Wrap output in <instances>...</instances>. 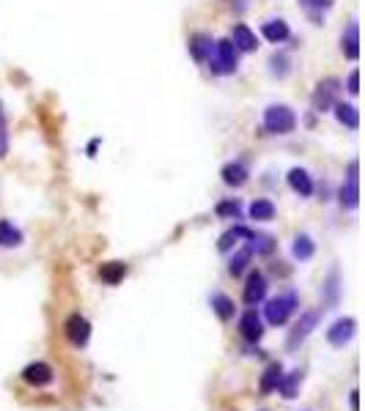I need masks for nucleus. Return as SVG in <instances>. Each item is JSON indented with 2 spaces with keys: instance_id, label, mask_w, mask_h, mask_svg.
Here are the masks:
<instances>
[{
  "instance_id": "1",
  "label": "nucleus",
  "mask_w": 365,
  "mask_h": 411,
  "mask_svg": "<svg viewBox=\"0 0 365 411\" xmlns=\"http://www.w3.org/2000/svg\"><path fill=\"white\" fill-rule=\"evenodd\" d=\"M264 127L272 134H289L297 129V116L286 104H269L264 110Z\"/></svg>"
},
{
  "instance_id": "2",
  "label": "nucleus",
  "mask_w": 365,
  "mask_h": 411,
  "mask_svg": "<svg viewBox=\"0 0 365 411\" xmlns=\"http://www.w3.org/2000/svg\"><path fill=\"white\" fill-rule=\"evenodd\" d=\"M214 74H233L239 66V50L231 44V39L214 41V58H209Z\"/></svg>"
},
{
  "instance_id": "3",
  "label": "nucleus",
  "mask_w": 365,
  "mask_h": 411,
  "mask_svg": "<svg viewBox=\"0 0 365 411\" xmlns=\"http://www.w3.org/2000/svg\"><path fill=\"white\" fill-rule=\"evenodd\" d=\"M297 305H299V299L294 291H289V293H283V296H277V299H269V302H266V321H269L272 326H283L289 318L294 316Z\"/></svg>"
},
{
  "instance_id": "4",
  "label": "nucleus",
  "mask_w": 365,
  "mask_h": 411,
  "mask_svg": "<svg viewBox=\"0 0 365 411\" xmlns=\"http://www.w3.org/2000/svg\"><path fill=\"white\" fill-rule=\"evenodd\" d=\"M354 332H357V321L354 318H338L327 329V340H330V346L340 348L354 337Z\"/></svg>"
},
{
  "instance_id": "5",
  "label": "nucleus",
  "mask_w": 365,
  "mask_h": 411,
  "mask_svg": "<svg viewBox=\"0 0 365 411\" xmlns=\"http://www.w3.org/2000/svg\"><path fill=\"white\" fill-rule=\"evenodd\" d=\"M340 91V83L338 80H322L319 85H316V94H313V110L316 113H324V110H330L332 104H335V96Z\"/></svg>"
},
{
  "instance_id": "6",
  "label": "nucleus",
  "mask_w": 365,
  "mask_h": 411,
  "mask_svg": "<svg viewBox=\"0 0 365 411\" xmlns=\"http://www.w3.org/2000/svg\"><path fill=\"white\" fill-rule=\"evenodd\" d=\"M67 337H69V343L71 346H85L88 343V337H91V323L85 321V318L80 316V313H74V316H69L67 318Z\"/></svg>"
},
{
  "instance_id": "7",
  "label": "nucleus",
  "mask_w": 365,
  "mask_h": 411,
  "mask_svg": "<svg viewBox=\"0 0 365 411\" xmlns=\"http://www.w3.org/2000/svg\"><path fill=\"white\" fill-rule=\"evenodd\" d=\"M245 305H250V307H256L261 299L266 296V280L261 272H250V277H247V285H245Z\"/></svg>"
},
{
  "instance_id": "8",
  "label": "nucleus",
  "mask_w": 365,
  "mask_h": 411,
  "mask_svg": "<svg viewBox=\"0 0 365 411\" xmlns=\"http://www.w3.org/2000/svg\"><path fill=\"white\" fill-rule=\"evenodd\" d=\"M319 323V310H310V313H302L299 318V323L291 329V335H289V348H297L310 332H313V326Z\"/></svg>"
},
{
  "instance_id": "9",
  "label": "nucleus",
  "mask_w": 365,
  "mask_h": 411,
  "mask_svg": "<svg viewBox=\"0 0 365 411\" xmlns=\"http://www.w3.org/2000/svg\"><path fill=\"white\" fill-rule=\"evenodd\" d=\"M239 332H242V337L245 340H250V343H256V340H261V335H264V323H261V318L256 310H247L242 321H239Z\"/></svg>"
},
{
  "instance_id": "10",
  "label": "nucleus",
  "mask_w": 365,
  "mask_h": 411,
  "mask_svg": "<svg viewBox=\"0 0 365 411\" xmlns=\"http://www.w3.org/2000/svg\"><path fill=\"white\" fill-rule=\"evenodd\" d=\"M22 379L28 381L31 386H44V384L53 381V368L47 362H34V365H28L22 370Z\"/></svg>"
},
{
  "instance_id": "11",
  "label": "nucleus",
  "mask_w": 365,
  "mask_h": 411,
  "mask_svg": "<svg viewBox=\"0 0 365 411\" xmlns=\"http://www.w3.org/2000/svg\"><path fill=\"white\" fill-rule=\"evenodd\" d=\"M231 44L239 53H253L259 47V39H256V33L250 31L247 25H236L231 33Z\"/></svg>"
},
{
  "instance_id": "12",
  "label": "nucleus",
  "mask_w": 365,
  "mask_h": 411,
  "mask_svg": "<svg viewBox=\"0 0 365 411\" xmlns=\"http://www.w3.org/2000/svg\"><path fill=\"white\" fill-rule=\"evenodd\" d=\"M289 187L297 192L299 197H310V195H313V181H310V176H308L302 167L289 170Z\"/></svg>"
},
{
  "instance_id": "13",
  "label": "nucleus",
  "mask_w": 365,
  "mask_h": 411,
  "mask_svg": "<svg viewBox=\"0 0 365 411\" xmlns=\"http://www.w3.org/2000/svg\"><path fill=\"white\" fill-rule=\"evenodd\" d=\"M212 50H214L212 36H206V33H195V36L190 39V53H193V58L200 61V64L212 58Z\"/></svg>"
},
{
  "instance_id": "14",
  "label": "nucleus",
  "mask_w": 365,
  "mask_h": 411,
  "mask_svg": "<svg viewBox=\"0 0 365 411\" xmlns=\"http://www.w3.org/2000/svg\"><path fill=\"white\" fill-rule=\"evenodd\" d=\"M335 118H338V124H343L346 129L360 127V113H357V107H354V104L335 102Z\"/></svg>"
},
{
  "instance_id": "15",
  "label": "nucleus",
  "mask_w": 365,
  "mask_h": 411,
  "mask_svg": "<svg viewBox=\"0 0 365 411\" xmlns=\"http://www.w3.org/2000/svg\"><path fill=\"white\" fill-rule=\"evenodd\" d=\"M343 55L349 61H357L360 58V31H357V22H349L346 36H343Z\"/></svg>"
},
{
  "instance_id": "16",
  "label": "nucleus",
  "mask_w": 365,
  "mask_h": 411,
  "mask_svg": "<svg viewBox=\"0 0 365 411\" xmlns=\"http://www.w3.org/2000/svg\"><path fill=\"white\" fill-rule=\"evenodd\" d=\"M261 33H264L266 41H272V44H280V41H286L289 39V25L283 22V20H269V22H264V28H261Z\"/></svg>"
},
{
  "instance_id": "17",
  "label": "nucleus",
  "mask_w": 365,
  "mask_h": 411,
  "mask_svg": "<svg viewBox=\"0 0 365 411\" xmlns=\"http://www.w3.org/2000/svg\"><path fill=\"white\" fill-rule=\"evenodd\" d=\"M223 181H226L228 187H242V184L247 181V167H245L242 162H228V165L223 167Z\"/></svg>"
},
{
  "instance_id": "18",
  "label": "nucleus",
  "mask_w": 365,
  "mask_h": 411,
  "mask_svg": "<svg viewBox=\"0 0 365 411\" xmlns=\"http://www.w3.org/2000/svg\"><path fill=\"white\" fill-rule=\"evenodd\" d=\"M283 379V368H280V362H275V365H269L264 370V376H261V384H259V389H261V395H269V392H275L277 389V384Z\"/></svg>"
},
{
  "instance_id": "19",
  "label": "nucleus",
  "mask_w": 365,
  "mask_h": 411,
  "mask_svg": "<svg viewBox=\"0 0 365 411\" xmlns=\"http://www.w3.org/2000/svg\"><path fill=\"white\" fill-rule=\"evenodd\" d=\"M250 217H253L256 222L275 220V203H272V200H266V197L253 200V203H250Z\"/></svg>"
},
{
  "instance_id": "20",
  "label": "nucleus",
  "mask_w": 365,
  "mask_h": 411,
  "mask_svg": "<svg viewBox=\"0 0 365 411\" xmlns=\"http://www.w3.org/2000/svg\"><path fill=\"white\" fill-rule=\"evenodd\" d=\"M250 233H253V230H247L245 225H236V228H231L228 233H223V236H220V244H217V247H220V253H228L239 239H250Z\"/></svg>"
},
{
  "instance_id": "21",
  "label": "nucleus",
  "mask_w": 365,
  "mask_h": 411,
  "mask_svg": "<svg viewBox=\"0 0 365 411\" xmlns=\"http://www.w3.org/2000/svg\"><path fill=\"white\" fill-rule=\"evenodd\" d=\"M102 280L107 285H116V283H121L124 280V274H127V266L121 263V260H110V263H104L102 266Z\"/></svg>"
},
{
  "instance_id": "22",
  "label": "nucleus",
  "mask_w": 365,
  "mask_h": 411,
  "mask_svg": "<svg viewBox=\"0 0 365 411\" xmlns=\"http://www.w3.org/2000/svg\"><path fill=\"white\" fill-rule=\"evenodd\" d=\"M22 244V233L8 220H0V247H17Z\"/></svg>"
},
{
  "instance_id": "23",
  "label": "nucleus",
  "mask_w": 365,
  "mask_h": 411,
  "mask_svg": "<svg viewBox=\"0 0 365 411\" xmlns=\"http://www.w3.org/2000/svg\"><path fill=\"white\" fill-rule=\"evenodd\" d=\"M302 384V370H291L286 379H280L277 384V389H280V395L286 398V400H291V398H297V386Z\"/></svg>"
},
{
  "instance_id": "24",
  "label": "nucleus",
  "mask_w": 365,
  "mask_h": 411,
  "mask_svg": "<svg viewBox=\"0 0 365 411\" xmlns=\"http://www.w3.org/2000/svg\"><path fill=\"white\" fill-rule=\"evenodd\" d=\"M250 244V250L259 255H269L272 250H275V242H272V236H264V233H250V239H247Z\"/></svg>"
},
{
  "instance_id": "25",
  "label": "nucleus",
  "mask_w": 365,
  "mask_h": 411,
  "mask_svg": "<svg viewBox=\"0 0 365 411\" xmlns=\"http://www.w3.org/2000/svg\"><path fill=\"white\" fill-rule=\"evenodd\" d=\"M212 307H214V313L223 318V321H228V318H233V302L228 299V296H223V293H214L212 296Z\"/></svg>"
},
{
  "instance_id": "26",
  "label": "nucleus",
  "mask_w": 365,
  "mask_h": 411,
  "mask_svg": "<svg viewBox=\"0 0 365 411\" xmlns=\"http://www.w3.org/2000/svg\"><path fill=\"white\" fill-rule=\"evenodd\" d=\"M313 242H310V236H297L294 239V247H291V253H294V258H299V260H308V258H313Z\"/></svg>"
},
{
  "instance_id": "27",
  "label": "nucleus",
  "mask_w": 365,
  "mask_h": 411,
  "mask_svg": "<svg viewBox=\"0 0 365 411\" xmlns=\"http://www.w3.org/2000/svg\"><path fill=\"white\" fill-rule=\"evenodd\" d=\"M250 258H253V250L250 247H242L239 253L231 258V263H228V269H231V274L236 277V274H242L245 269H247V263H250Z\"/></svg>"
},
{
  "instance_id": "28",
  "label": "nucleus",
  "mask_w": 365,
  "mask_h": 411,
  "mask_svg": "<svg viewBox=\"0 0 365 411\" xmlns=\"http://www.w3.org/2000/svg\"><path fill=\"white\" fill-rule=\"evenodd\" d=\"M340 203L346 209H357L360 206V190H357V184L346 181V187H340Z\"/></svg>"
},
{
  "instance_id": "29",
  "label": "nucleus",
  "mask_w": 365,
  "mask_h": 411,
  "mask_svg": "<svg viewBox=\"0 0 365 411\" xmlns=\"http://www.w3.org/2000/svg\"><path fill=\"white\" fill-rule=\"evenodd\" d=\"M269 66H272L269 71H272L275 77H280V80L289 74V58H286V55H280V53H275V55L269 58Z\"/></svg>"
},
{
  "instance_id": "30",
  "label": "nucleus",
  "mask_w": 365,
  "mask_h": 411,
  "mask_svg": "<svg viewBox=\"0 0 365 411\" xmlns=\"http://www.w3.org/2000/svg\"><path fill=\"white\" fill-rule=\"evenodd\" d=\"M217 217H226V220H236L239 217V211H242V206L236 203V200H223V203H217Z\"/></svg>"
},
{
  "instance_id": "31",
  "label": "nucleus",
  "mask_w": 365,
  "mask_h": 411,
  "mask_svg": "<svg viewBox=\"0 0 365 411\" xmlns=\"http://www.w3.org/2000/svg\"><path fill=\"white\" fill-rule=\"evenodd\" d=\"M299 6H302V8H308V11L316 17V14H322V11L332 8V6H335V0H299Z\"/></svg>"
},
{
  "instance_id": "32",
  "label": "nucleus",
  "mask_w": 365,
  "mask_h": 411,
  "mask_svg": "<svg viewBox=\"0 0 365 411\" xmlns=\"http://www.w3.org/2000/svg\"><path fill=\"white\" fill-rule=\"evenodd\" d=\"M8 154V124H6V110L0 104V157Z\"/></svg>"
},
{
  "instance_id": "33",
  "label": "nucleus",
  "mask_w": 365,
  "mask_h": 411,
  "mask_svg": "<svg viewBox=\"0 0 365 411\" xmlns=\"http://www.w3.org/2000/svg\"><path fill=\"white\" fill-rule=\"evenodd\" d=\"M346 91H349L352 96L360 94V71H357V69L349 74V80H346Z\"/></svg>"
},
{
  "instance_id": "34",
  "label": "nucleus",
  "mask_w": 365,
  "mask_h": 411,
  "mask_svg": "<svg viewBox=\"0 0 365 411\" xmlns=\"http://www.w3.org/2000/svg\"><path fill=\"white\" fill-rule=\"evenodd\" d=\"M349 181H352V184H357V181H360V162H357V159H352V162H349Z\"/></svg>"
}]
</instances>
